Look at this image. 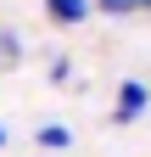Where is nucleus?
I'll return each mask as SVG.
<instances>
[{
    "label": "nucleus",
    "mask_w": 151,
    "mask_h": 157,
    "mask_svg": "<svg viewBox=\"0 0 151 157\" xmlns=\"http://www.w3.org/2000/svg\"><path fill=\"white\" fill-rule=\"evenodd\" d=\"M145 107H151V90L140 84V78H123L118 84V107H112V124H134Z\"/></svg>",
    "instance_id": "nucleus-1"
},
{
    "label": "nucleus",
    "mask_w": 151,
    "mask_h": 157,
    "mask_svg": "<svg viewBox=\"0 0 151 157\" xmlns=\"http://www.w3.org/2000/svg\"><path fill=\"white\" fill-rule=\"evenodd\" d=\"M34 146H45V151H67V146H73V129H67V124H39Z\"/></svg>",
    "instance_id": "nucleus-3"
},
{
    "label": "nucleus",
    "mask_w": 151,
    "mask_h": 157,
    "mask_svg": "<svg viewBox=\"0 0 151 157\" xmlns=\"http://www.w3.org/2000/svg\"><path fill=\"white\" fill-rule=\"evenodd\" d=\"M134 6H140V11H151V0H134Z\"/></svg>",
    "instance_id": "nucleus-7"
},
{
    "label": "nucleus",
    "mask_w": 151,
    "mask_h": 157,
    "mask_svg": "<svg viewBox=\"0 0 151 157\" xmlns=\"http://www.w3.org/2000/svg\"><path fill=\"white\" fill-rule=\"evenodd\" d=\"M90 11H106V17H129V11H140L134 0H90Z\"/></svg>",
    "instance_id": "nucleus-5"
},
{
    "label": "nucleus",
    "mask_w": 151,
    "mask_h": 157,
    "mask_svg": "<svg viewBox=\"0 0 151 157\" xmlns=\"http://www.w3.org/2000/svg\"><path fill=\"white\" fill-rule=\"evenodd\" d=\"M45 17L56 28H79L84 17H90V0H45Z\"/></svg>",
    "instance_id": "nucleus-2"
},
{
    "label": "nucleus",
    "mask_w": 151,
    "mask_h": 157,
    "mask_svg": "<svg viewBox=\"0 0 151 157\" xmlns=\"http://www.w3.org/2000/svg\"><path fill=\"white\" fill-rule=\"evenodd\" d=\"M0 62H6V67H17V62H23V39H17L11 28H0Z\"/></svg>",
    "instance_id": "nucleus-4"
},
{
    "label": "nucleus",
    "mask_w": 151,
    "mask_h": 157,
    "mask_svg": "<svg viewBox=\"0 0 151 157\" xmlns=\"http://www.w3.org/2000/svg\"><path fill=\"white\" fill-rule=\"evenodd\" d=\"M67 78H73V62H67V56H56V62H50V84H67Z\"/></svg>",
    "instance_id": "nucleus-6"
},
{
    "label": "nucleus",
    "mask_w": 151,
    "mask_h": 157,
    "mask_svg": "<svg viewBox=\"0 0 151 157\" xmlns=\"http://www.w3.org/2000/svg\"><path fill=\"white\" fill-rule=\"evenodd\" d=\"M0 146H6V129H0Z\"/></svg>",
    "instance_id": "nucleus-8"
}]
</instances>
